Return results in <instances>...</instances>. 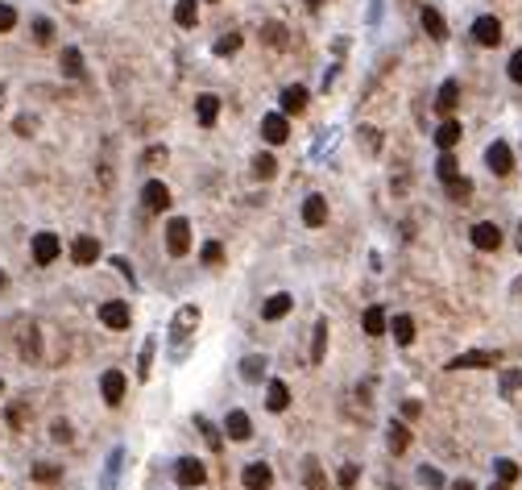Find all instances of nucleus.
I'll list each match as a JSON object with an SVG mask.
<instances>
[{
    "instance_id": "f257e3e1",
    "label": "nucleus",
    "mask_w": 522,
    "mask_h": 490,
    "mask_svg": "<svg viewBox=\"0 0 522 490\" xmlns=\"http://www.w3.org/2000/svg\"><path fill=\"white\" fill-rule=\"evenodd\" d=\"M166 249L174 254V258L191 254V224L183 221V217H174V221L166 224Z\"/></svg>"
},
{
    "instance_id": "f03ea898",
    "label": "nucleus",
    "mask_w": 522,
    "mask_h": 490,
    "mask_svg": "<svg viewBox=\"0 0 522 490\" xmlns=\"http://www.w3.org/2000/svg\"><path fill=\"white\" fill-rule=\"evenodd\" d=\"M501 353H489V349H473V353H456L448 362V370H485V366H498Z\"/></svg>"
},
{
    "instance_id": "7ed1b4c3",
    "label": "nucleus",
    "mask_w": 522,
    "mask_h": 490,
    "mask_svg": "<svg viewBox=\"0 0 522 490\" xmlns=\"http://www.w3.org/2000/svg\"><path fill=\"white\" fill-rule=\"evenodd\" d=\"M261 137H265L270 146H282L286 137H290V121H286V113H270V117H261Z\"/></svg>"
},
{
    "instance_id": "20e7f679",
    "label": "nucleus",
    "mask_w": 522,
    "mask_h": 490,
    "mask_svg": "<svg viewBox=\"0 0 522 490\" xmlns=\"http://www.w3.org/2000/svg\"><path fill=\"white\" fill-rule=\"evenodd\" d=\"M58 254H63L58 233H38V237H33V262H38V266H50Z\"/></svg>"
},
{
    "instance_id": "39448f33",
    "label": "nucleus",
    "mask_w": 522,
    "mask_h": 490,
    "mask_svg": "<svg viewBox=\"0 0 522 490\" xmlns=\"http://www.w3.org/2000/svg\"><path fill=\"white\" fill-rule=\"evenodd\" d=\"M142 204L145 212H162V208H170V187L162 183V179H149L142 187Z\"/></svg>"
},
{
    "instance_id": "423d86ee",
    "label": "nucleus",
    "mask_w": 522,
    "mask_h": 490,
    "mask_svg": "<svg viewBox=\"0 0 522 490\" xmlns=\"http://www.w3.org/2000/svg\"><path fill=\"white\" fill-rule=\"evenodd\" d=\"M485 162H489L494 174H510L514 171V150L506 146V142H494V146L485 150Z\"/></svg>"
},
{
    "instance_id": "0eeeda50",
    "label": "nucleus",
    "mask_w": 522,
    "mask_h": 490,
    "mask_svg": "<svg viewBox=\"0 0 522 490\" xmlns=\"http://www.w3.org/2000/svg\"><path fill=\"white\" fill-rule=\"evenodd\" d=\"M100 320H104L108 328H129L133 312H129V303H124V299H108V303L100 308Z\"/></svg>"
},
{
    "instance_id": "6e6552de",
    "label": "nucleus",
    "mask_w": 522,
    "mask_h": 490,
    "mask_svg": "<svg viewBox=\"0 0 522 490\" xmlns=\"http://www.w3.org/2000/svg\"><path fill=\"white\" fill-rule=\"evenodd\" d=\"M174 474H179V482H183V486H203V478H208V469H203V462H199V457H183V462H179V466H174Z\"/></svg>"
},
{
    "instance_id": "1a4fd4ad",
    "label": "nucleus",
    "mask_w": 522,
    "mask_h": 490,
    "mask_svg": "<svg viewBox=\"0 0 522 490\" xmlns=\"http://www.w3.org/2000/svg\"><path fill=\"white\" fill-rule=\"evenodd\" d=\"M473 38H476V46H498V42H501V21H498V17H476V21H473Z\"/></svg>"
},
{
    "instance_id": "9d476101",
    "label": "nucleus",
    "mask_w": 522,
    "mask_h": 490,
    "mask_svg": "<svg viewBox=\"0 0 522 490\" xmlns=\"http://www.w3.org/2000/svg\"><path fill=\"white\" fill-rule=\"evenodd\" d=\"M240 482H245L249 490H265L270 482H274V469L265 466V462H249L245 474H240Z\"/></svg>"
},
{
    "instance_id": "9b49d317",
    "label": "nucleus",
    "mask_w": 522,
    "mask_h": 490,
    "mask_svg": "<svg viewBox=\"0 0 522 490\" xmlns=\"http://www.w3.org/2000/svg\"><path fill=\"white\" fill-rule=\"evenodd\" d=\"M303 224H307V229L328 224V199H324V196H307V199H303Z\"/></svg>"
},
{
    "instance_id": "f8f14e48",
    "label": "nucleus",
    "mask_w": 522,
    "mask_h": 490,
    "mask_svg": "<svg viewBox=\"0 0 522 490\" xmlns=\"http://www.w3.org/2000/svg\"><path fill=\"white\" fill-rule=\"evenodd\" d=\"M124 387H129V382H124V374H120V370H108V374L100 378V391H104V403H112V407H117L120 399H124Z\"/></svg>"
},
{
    "instance_id": "ddd939ff",
    "label": "nucleus",
    "mask_w": 522,
    "mask_h": 490,
    "mask_svg": "<svg viewBox=\"0 0 522 490\" xmlns=\"http://www.w3.org/2000/svg\"><path fill=\"white\" fill-rule=\"evenodd\" d=\"M71 258H75V266H92L95 258H100V241L95 237H75V245H71Z\"/></svg>"
},
{
    "instance_id": "4468645a",
    "label": "nucleus",
    "mask_w": 522,
    "mask_h": 490,
    "mask_svg": "<svg viewBox=\"0 0 522 490\" xmlns=\"http://www.w3.org/2000/svg\"><path fill=\"white\" fill-rule=\"evenodd\" d=\"M473 245H476V249H498V245H501V229L494 221L473 224Z\"/></svg>"
},
{
    "instance_id": "2eb2a0df",
    "label": "nucleus",
    "mask_w": 522,
    "mask_h": 490,
    "mask_svg": "<svg viewBox=\"0 0 522 490\" xmlns=\"http://www.w3.org/2000/svg\"><path fill=\"white\" fill-rule=\"evenodd\" d=\"M195 117H199V125H203V129H212L215 117H220V96L203 92V96L195 100Z\"/></svg>"
},
{
    "instance_id": "dca6fc26",
    "label": "nucleus",
    "mask_w": 522,
    "mask_h": 490,
    "mask_svg": "<svg viewBox=\"0 0 522 490\" xmlns=\"http://www.w3.org/2000/svg\"><path fill=\"white\" fill-rule=\"evenodd\" d=\"M290 308H294V299H290L286 291H278V295H270V299L261 303V320H282Z\"/></svg>"
},
{
    "instance_id": "f3484780",
    "label": "nucleus",
    "mask_w": 522,
    "mask_h": 490,
    "mask_svg": "<svg viewBox=\"0 0 522 490\" xmlns=\"http://www.w3.org/2000/svg\"><path fill=\"white\" fill-rule=\"evenodd\" d=\"M456 104H460V83H456V79H444V88H440V96H435V108H440L444 117H452Z\"/></svg>"
},
{
    "instance_id": "a211bd4d",
    "label": "nucleus",
    "mask_w": 522,
    "mask_h": 490,
    "mask_svg": "<svg viewBox=\"0 0 522 490\" xmlns=\"http://www.w3.org/2000/svg\"><path fill=\"white\" fill-rule=\"evenodd\" d=\"M361 324H365V333H369V337H381V333L390 328V316H385V308H381V303H373V308H365Z\"/></svg>"
},
{
    "instance_id": "6ab92c4d",
    "label": "nucleus",
    "mask_w": 522,
    "mask_h": 490,
    "mask_svg": "<svg viewBox=\"0 0 522 490\" xmlns=\"http://www.w3.org/2000/svg\"><path fill=\"white\" fill-rule=\"evenodd\" d=\"M460 133H464V129H460V121H456V117H448V121L435 129V146H440V150H456V146H460Z\"/></svg>"
},
{
    "instance_id": "aec40b11",
    "label": "nucleus",
    "mask_w": 522,
    "mask_h": 490,
    "mask_svg": "<svg viewBox=\"0 0 522 490\" xmlns=\"http://www.w3.org/2000/svg\"><path fill=\"white\" fill-rule=\"evenodd\" d=\"M224 432H228L233 441H249V437H253V424H249V416H245V412H228V419H224Z\"/></svg>"
},
{
    "instance_id": "412c9836",
    "label": "nucleus",
    "mask_w": 522,
    "mask_h": 490,
    "mask_svg": "<svg viewBox=\"0 0 522 490\" xmlns=\"http://www.w3.org/2000/svg\"><path fill=\"white\" fill-rule=\"evenodd\" d=\"M265 407H270V412H286V407H290V387L274 378V382L265 387Z\"/></svg>"
},
{
    "instance_id": "4be33fe9",
    "label": "nucleus",
    "mask_w": 522,
    "mask_h": 490,
    "mask_svg": "<svg viewBox=\"0 0 522 490\" xmlns=\"http://www.w3.org/2000/svg\"><path fill=\"white\" fill-rule=\"evenodd\" d=\"M303 108H307V88H299V83H294V88H286V92H282V113H286V117H290V113L299 117Z\"/></svg>"
},
{
    "instance_id": "5701e85b",
    "label": "nucleus",
    "mask_w": 522,
    "mask_h": 490,
    "mask_svg": "<svg viewBox=\"0 0 522 490\" xmlns=\"http://www.w3.org/2000/svg\"><path fill=\"white\" fill-rule=\"evenodd\" d=\"M328 353V320H315V337H311V362L319 366Z\"/></svg>"
},
{
    "instance_id": "b1692460",
    "label": "nucleus",
    "mask_w": 522,
    "mask_h": 490,
    "mask_svg": "<svg viewBox=\"0 0 522 490\" xmlns=\"http://www.w3.org/2000/svg\"><path fill=\"white\" fill-rule=\"evenodd\" d=\"M419 21H423V29H427L435 42H444V38H448V21H444L435 9H423V17H419Z\"/></svg>"
},
{
    "instance_id": "393cba45",
    "label": "nucleus",
    "mask_w": 522,
    "mask_h": 490,
    "mask_svg": "<svg viewBox=\"0 0 522 490\" xmlns=\"http://www.w3.org/2000/svg\"><path fill=\"white\" fill-rule=\"evenodd\" d=\"M385 333H394V341H398V345H410V341H415V320H410V316H394Z\"/></svg>"
},
{
    "instance_id": "a878e982",
    "label": "nucleus",
    "mask_w": 522,
    "mask_h": 490,
    "mask_svg": "<svg viewBox=\"0 0 522 490\" xmlns=\"http://www.w3.org/2000/svg\"><path fill=\"white\" fill-rule=\"evenodd\" d=\"M385 444H390V453H406V444H410V428H406V424H390Z\"/></svg>"
},
{
    "instance_id": "bb28decb",
    "label": "nucleus",
    "mask_w": 522,
    "mask_h": 490,
    "mask_svg": "<svg viewBox=\"0 0 522 490\" xmlns=\"http://www.w3.org/2000/svg\"><path fill=\"white\" fill-rule=\"evenodd\" d=\"M174 21L183 25V29H191V25L199 21V4H195V0H179V4H174Z\"/></svg>"
},
{
    "instance_id": "cd10ccee",
    "label": "nucleus",
    "mask_w": 522,
    "mask_h": 490,
    "mask_svg": "<svg viewBox=\"0 0 522 490\" xmlns=\"http://www.w3.org/2000/svg\"><path fill=\"white\" fill-rule=\"evenodd\" d=\"M240 374H245L249 382H257L261 374H265V358H261V353H249V358L240 362Z\"/></svg>"
},
{
    "instance_id": "c85d7f7f",
    "label": "nucleus",
    "mask_w": 522,
    "mask_h": 490,
    "mask_svg": "<svg viewBox=\"0 0 522 490\" xmlns=\"http://www.w3.org/2000/svg\"><path fill=\"white\" fill-rule=\"evenodd\" d=\"M435 174H440L444 183H448V179H456V174H460V162L452 158V150H444V154H440V162H435Z\"/></svg>"
},
{
    "instance_id": "c756f323",
    "label": "nucleus",
    "mask_w": 522,
    "mask_h": 490,
    "mask_svg": "<svg viewBox=\"0 0 522 490\" xmlns=\"http://www.w3.org/2000/svg\"><path fill=\"white\" fill-rule=\"evenodd\" d=\"M63 71L71 75V79H79V75H83V54H79L75 46L63 50Z\"/></svg>"
},
{
    "instance_id": "7c9ffc66",
    "label": "nucleus",
    "mask_w": 522,
    "mask_h": 490,
    "mask_svg": "<svg viewBox=\"0 0 522 490\" xmlns=\"http://www.w3.org/2000/svg\"><path fill=\"white\" fill-rule=\"evenodd\" d=\"M303 474H307V486L311 490H324V486H328V482H324V469H319V462H315V457H307V462H303Z\"/></svg>"
},
{
    "instance_id": "2f4dec72",
    "label": "nucleus",
    "mask_w": 522,
    "mask_h": 490,
    "mask_svg": "<svg viewBox=\"0 0 522 490\" xmlns=\"http://www.w3.org/2000/svg\"><path fill=\"white\" fill-rule=\"evenodd\" d=\"M448 196L456 199V204H464V199L473 196V183H469V179H460V174H456V179H448Z\"/></svg>"
},
{
    "instance_id": "473e14b6",
    "label": "nucleus",
    "mask_w": 522,
    "mask_h": 490,
    "mask_svg": "<svg viewBox=\"0 0 522 490\" xmlns=\"http://www.w3.org/2000/svg\"><path fill=\"white\" fill-rule=\"evenodd\" d=\"M336 482H340V490H356V482H361V466H340V474H336Z\"/></svg>"
},
{
    "instance_id": "72a5a7b5",
    "label": "nucleus",
    "mask_w": 522,
    "mask_h": 490,
    "mask_svg": "<svg viewBox=\"0 0 522 490\" xmlns=\"http://www.w3.org/2000/svg\"><path fill=\"white\" fill-rule=\"evenodd\" d=\"M195 324H199V308H183L179 320H174V333H179V337H187V328H195Z\"/></svg>"
},
{
    "instance_id": "f704fd0d",
    "label": "nucleus",
    "mask_w": 522,
    "mask_h": 490,
    "mask_svg": "<svg viewBox=\"0 0 522 490\" xmlns=\"http://www.w3.org/2000/svg\"><path fill=\"white\" fill-rule=\"evenodd\" d=\"M274 171H278L274 154H257V158H253V174H257V179H274Z\"/></svg>"
},
{
    "instance_id": "c9c22d12",
    "label": "nucleus",
    "mask_w": 522,
    "mask_h": 490,
    "mask_svg": "<svg viewBox=\"0 0 522 490\" xmlns=\"http://www.w3.org/2000/svg\"><path fill=\"white\" fill-rule=\"evenodd\" d=\"M58 478H63V466H50V462L33 466V482H58Z\"/></svg>"
},
{
    "instance_id": "e433bc0d",
    "label": "nucleus",
    "mask_w": 522,
    "mask_h": 490,
    "mask_svg": "<svg viewBox=\"0 0 522 490\" xmlns=\"http://www.w3.org/2000/svg\"><path fill=\"white\" fill-rule=\"evenodd\" d=\"M21 358H25V362H33V358H38V328H25V337H21Z\"/></svg>"
},
{
    "instance_id": "4c0bfd02",
    "label": "nucleus",
    "mask_w": 522,
    "mask_h": 490,
    "mask_svg": "<svg viewBox=\"0 0 522 490\" xmlns=\"http://www.w3.org/2000/svg\"><path fill=\"white\" fill-rule=\"evenodd\" d=\"M498 482H506V486H510V482H518V462L501 457V462H498Z\"/></svg>"
},
{
    "instance_id": "58836bf2",
    "label": "nucleus",
    "mask_w": 522,
    "mask_h": 490,
    "mask_svg": "<svg viewBox=\"0 0 522 490\" xmlns=\"http://www.w3.org/2000/svg\"><path fill=\"white\" fill-rule=\"evenodd\" d=\"M265 42H270V46H286V25L270 21L265 25Z\"/></svg>"
},
{
    "instance_id": "ea45409f",
    "label": "nucleus",
    "mask_w": 522,
    "mask_h": 490,
    "mask_svg": "<svg viewBox=\"0 0 522 490\" xmlns=\"http://www.w3.org/2000/svg\"><path fill=\"white\" fill-rule=\"evenodd\" d=\"M522 387V370H506L501 374V395H514Z\"/></svg>"
},
{
    "instance_id": "a19ab883",
    "label": "nucleus",
    "mask_w": 522,
    "mask_h": 490,
    "mask_svg": "<svg viewBox=\"0 0 522 490\" xmlns=\"http://www.w3.org/2000/svg\"><path fill=\"white\" fill-rule=\"evenodd\" d=\"M199 258H203L208 266H220V258H224V245H220V241H208V245H203V254H199Z\"/></svg>"
},
{
    "instance_id": "79ce46f5",
    "label": "nucleus",
    "mask_w": 522,
    "mask_h": 490,
    "mask_svg": "<svg viewBox=\"0 0 522 490\" xmlns=\"http://www.w3.org/2000/svg\"><path fill=\"white\" fill-rule=\"evenodd\" d=\"M419 482H423V486H427V490H440V486H444V478H440V469H431V466H423V469H419Z\"/></svg>"
},
{
    "instance_id": "37998d69",
    "label": "nucleus",
    "mask_w": 522,
    "mask_h": 490,
    "mask_svg": "<svg viewBox=\"0 0 522 490\" xmlns=\"http://www.w3.org/2000/svg\"><path fill=\"white\" fill-rule=\"evenodd\" d=\"M50 437H54V441H58V444H67V441H71V424H67V419H54V428H50Z\"/></svg>"
},
{
    "instance_id": "c03bdc74",
    "label": "nucleus",
    "mask_w": 522,
    "mask_h": 490,
    "mask_svg": "<svg viewBox=\"0 0 522 490\" xmlns=\"http://www.w3.org/2000/svg\"><path fill=\"white\" fill-rule=\"evenodd\" d=\"M233 50H240V33H228L215 42V54H233Z\"/></svg>"
},
{
    "instance_id": "a18cd8bd",
    "label": "nucleus",
    "mask_w": 522,
    "mask_h": 490,
    "mask_svg": "<svg viewBox=\"0 0 522 490\" xmlns=\"http://www.w3.org/2000/svg\"><path fill=\"white\" fill-rule=\"evenodd\" d=\"M13 25H17V13H13L9 4H0V33H9Z\"/></svg>"
},
{
    "instance_id": "49530a36",
    "label": "nucleus",
    "mask_w": 522,
    "mask_h": 490,
    "mask_svg": "<svg viewBox=\"0 0 522 490\" xmlns=\"http://www.w3.org/2000/svg\"><path fill=\"white\" fill-rule=\"evenodd\" d=\"M33 38H38V42H50V38H54V25H50V21H33Z\"/></svg>"
},
{
    "instance_id": "de8ad7c7",
    "label": "nucleus",
    "mask_w": 522,
    "mask_h": 490,
    "mask_svg": "<svg viewBox=\"0 0 522 490\" xmlns=\"http://www.w3.org/2000/svg\"><path fill=\"white\" fill-rule=\"evenodd\" d=\"M195 424H199V432L208 437V444H212V449H220V437H215V428H212V424H208V419H203V416L195 419Z\"/></svg>"
},
{
    "instance_id": "09e8293b",
    "label": "nucleus",
    "mask_w": 522,
    "mask_h": 490,
    "mask_svg": "<svg viewBox=\"0 0 522 490\" xmlns=\"http://www.w3.org/2000/svg\"><path fill=\"white\" fill-rule=\"evenodd\" d=\"M510 79H514V83H522V50H514V54H510Z\"/></svg>"
},
{
    "instance_id": "8fccbe9b",
    "label": "nucleus",
    "mask_w": 522,
    "mask_h": 490,
    "mask_svg": "<svg viewBox=\"0 0 522 490\" xmlns=\"http://www.w3.org/2000/svg\"><path fill=\"white\" fill-rule=\"evenodd\" d=\"M9 424H13V428H21V424H25V407H9Z\"/></svg>"
},
{
    "instance_id": "3c124183",
    "label": "nucleus",
    "mask_w": 522,
    "mask_h": 490,
    "mask_svg": "<svg viewBox=\"0 0 522 490\" xmlns=\"http://www.w3.org/2000/svg\"><path fill=\"white\" fill-rule=\"evenodd\" d=\"M361 133H365V146H369V150H378V146H381L378 129H361Z\"/></svg>"
},
{
    "instance_id": "603ef678",
    "label": "nucleus",
    "mask_w": 522,
    "mask_h": 490,
    "mask_svg": "<svg viewBox=\"0 0 522 490\" xmlns=\"http://www.w3.org/2000/svg\"><path fill=\"white\" fill-rule=\"evenodd\" d=\"M403 416H406V419L419 416V403H415V399H406V403H403Z\"/></svg>"
},
{
    "instance_id": "864d4df0",
    "label": "nucleus",
    "mask_w": 522,
    "mask_h": 490,
    "mask_svg": "<svg viewBox=\"0 0 522 490\" xmlns=\"http://www.w3.org/2000/svg\"><path fill=\"white\" fill-rule=\"evenodd\" d=\"M29 129H33V121H29V117H17V133H21V137H29Z\"/></svg>"
},
{
    "instance_id": "5fc2aeb1",
    "label": "nucleus",
    "mask_w": 522,
    "mask_h": 490,
    "mask_svg": "<svg viewBox=\"0 0 522 490\" xmlns=\"http://www.w3.org/2000/svg\"><path fill=\"white\" fill-rule=\"evenodd\" d=\"M112 266H117L120 274H129V278H133V266H129V262H124V258H112Z\"/></svg>"
},
{
    "instance_id": "6e6d98bb",
    "label": "nucleus",
    "mask_w": 522,
    "mask_h": 490,
    "mask_svg": "<svg viewBox=\"0 0 522 490\" xmlns=\"http://www.w3.org/2000/svg\"><path fill=\"white\" fill-rule=\"evenodd\" d=\"M452 490H476V486H473V482H469V478H460V482H456V486H452Z\"/></svg>"
},
{
    "instance_id": "4d7b16f0",
    "label": "nucleus",
    "mask_w": 522,
    "mask_h": 490,
    "mask_svg": "<svg viewBox=\"0 0 522 490\" xmlns=\"http://www.w3.org/2000/svg\"><path fill=\"white\" fill-rule=\"evenodd\" d=\"M319 4H324V0H307V9H319Z\"/></svg>"
},
{
    "instance_id": "13d9d810",
    "label": "nucleus",
    "mask_w": 522,
    "mask_h": 490,
    "mask_svg": "<svg viewBox=\"0 0 522 490\" xmlns=\"http://www.w3.org/2000/svg\"><path fill=\"white\" fill-rule=\"evenodd\" d=\"M514 295H522V278H518V283H514Z\"/></svg>"
},
{
    "instance_id": "bf43d9fd",
    "label": "nucleus",
    "mask_w": 522,
    "mask_h": 490,
    "mask_svg": "<svg viewBox=\"0 0 522 490\" xmlns=\"http://www.w3.org/2000/svg\"><path fill=\"white\" fill-rule=\"evenodd\" d=\"M494 490H506V482H498V486H494Z\"/></svg>"
},
{
    "instance_id": "052dcab7",
    "label": "nucleus",
    "mask_w": 522,
    "mask_h": 490,
    "mask_svg": "<svg viewBox=\"0 0 522 490\" xmlns=\"http://www.w3.org/2000/svg\"><path fill=\"white\" fill-rule=\"evenodd\" d=\"M518 249H522V237H518Z\"/></svg>"
},
{
    "instance_id": "680f3d73",
    "label": "nucleus",
    "mask_w": 522,
    "mask_h": 490,
    "mask_svg": "<svg viewBox=\"0 0 522 490\" xmlns=\"http://www.w3.org/2000/svg\"><path fill=\"white\" fill-rule=\"evenodd\" d=\"M183 490H195V486H183Z\"/></svg>"
},
{
    "instance_id": "e2e57ef3",
    "label": "nucleus",
    "mask_w": 522,
    "mask_h": 490,
    "mask_svg": "<svg viewBox=\"0 0 522 490\" xmlns=\"http://www.w3.org/2000/svg\"><path fill=\"white\" fill-rule=\"evenodd\" d=\"M0 391H4V382H0Z\"/></svg>"
}]
</instances>
